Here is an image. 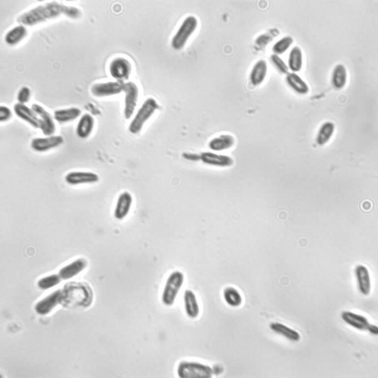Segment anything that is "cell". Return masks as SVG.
<instances>
[{"label": "cell", "mask_w": 378, "mask_h": 378, "mask_svg": "<svg viewBox=\"0 0 378 378\" xmlns=\"http://www.w3.org/2000/svg\"><path fill=\"white\" fill-rule=\"evenodd\" d=\"M133 203V197L128 191H124L118 196L114 210V216L117 220H123L128 215Z\"/></svg>", "instance_id": "5bb4252c"}, {"label": "cell", "mask_w": 378, "mask_h": 378, "mask_svg": "<svg viewBox=\"0 0 378 378\" xmlns=\"http://www.w3.org/2000/svg\"><path fill=\"white\" fill-rule=\"evenodd\" d=\"M341 316L345 323L358 330L367 331L370 324L366 317L350 311L342 312Z\"/></svg>", "instance_id": "44dd1931"}, {"label": "cell", "mask_w": 378, "mask_h": 378, "mask_svg": "<svg viewBox=\"0 0 378 378\" xmlns=\"http://www.w3.org/2000/svg\"><path fill=\"white\" fill-rule=\"evenodd\" d=\"M223 298L228 306L237 308L241 305L243 298L239 291L235 287L228 286L223 291Z\"/></svg>", "instance_id": "4dcf8cb0"}, {"label": "cell", "mask_w": 378, "mask_h": 378, "mask_svg": "<svg viewBox=\"0 0 378 378\" xmlns=\"http://www.w3.org/2000/svg\"><path fill=\"white\" fill-rule=\"evenodd\" d=\"M268 70L267 62L263 59L257 61L252 66L249 76L251 83L254 86L261 84L265 79Z\"/></svg>", "instance_id": "7402d4cb"}, {"label": "cell", "mask_w": 378, "mask_h": 378, "mask_svg": "<svg viewBox=\"0 0 378 378\" xmlns=\"http://www.w3.org/2000/svg\"><path fill=\"white\" fill-rule=\"evenodd\" d=\"M32 108L37 115L39 122V129L45 136L54 135L56 125L51 114L42 106L33 103Z\"/></svg>", "instance_id": "8fae6325"}, {"label": "cell", "mask_w": 378, "mask_h": 378, "mask_svg": "<svg viewBox=\"0 0 378 378\" xmlns=\"http://www.w3.org/2000/svg\"><path fill=\"white\" fill-rule=\"evenodd\" d=\"M81 114V111L79 108L72 107L55 111L54 118L59 123H65L76 120Z\"/></svg>", "instance_id": "f1b7e54d"}, {"label": "cell", "mask_w": 378, "mask_h": 378, "mask_svg": "<svg viewBox=\"0 0 378 378\" xmlns=\"http://www.w3.org/2000/svg\"><path fill=\"white\" fill-rule=\"evenodd\" d=\"M62 291L61 304L65 307L87 308L93 301V290L86 283L74 282L66 283Z\"/></svg>", "instance_id": "7a4b0ae2"}, {"label": "cell", "mask_w": 378, "mask_h": 378, "mask_svg": "<svg viewBox=\"0 0 378 378\" xmlns=\"http://www.w3.org/2000/svg\"><path fill=\"white\" fill-rule=\"evenodd\" d=\"M270 59L275 68L279 72L286 74L288 72V67L284 61L278 55L273 54Z\"/></svg>", "instance_id": "836d02e7"}, {"label": "cell", "mask_w": 378, "mask_h": 378, "mask_svg": "<svg viewBox=\"0 0 378 378\" xmlns=\"http://www.w3.org/2000/svg\"><path fill=\"white\" fill-rule=\"evenodd\" d=\"M183 302L187 316L191 319L197 318L200 314V308L196 295L192 290L188 289L184 291Z\"/></svg>", "instance_id": "ffe728a7"}, {"label": "cell", "mask_w": 378, "mask_h": 378, "mask_svg": "<svg viewBox=\"0 0 378 378\" xmlns=\"http://www.w3.org/2000/svg\"><path fill=\"white\" fill-rule=\"evenodd\" d=\"M124 83L118 81L101 82L94 84L91 89L92 94L96 97H103L120 94L123 92Z\"/></svg>", "instance_id": "30bf717a"}, {"label": "cell", "mask_w": 378, "mask_h": 378, "mask_svg": "<svg viewBox=\"0 0 378 378\" xmlns=\"http://www.w3.org/2000/svg\"><path fill=\"white\" fill-rule=\"evenodd\" d=\"M275 31L272 32H268L260 35L256 39V43L260 44V46H265L267 44H268L270 41H271L273 38L276 35V33H274Z\"/></svg>", "instance_id": "d590c367"}, {"label": "cell", "mask_w": 378, "mask_h": 378, "mask_svg": "<svg viewBox=\"0 0 378 378\" xmlns=\"http://www.w3.org/2000/svg\"><path fill=\"white\" fill-rule=\"evenodd\" d=\"M158 106L154 98L148 97L145 100L130 122L128 126L129 131L133 134L139 133Z\"/></svg>", "instance_id": "3957f363"}, {"label": "cell", "mask_w": 378, "mask_h": 378, "mask_svg": "<svg viewBox=\"0 0 378 378\" xmlns=\"http://www.w3.org/2000/svg\"><path fill=\"white\" fill-rule=\"evenodd\" d=\"M109 71L111 76L116 81L124 82V81L128 79L130 75L131 65L127 59L118 57L110 62Z\"/></svg>", "instance_id": "ba28073f"}, {"label": "cell", "mask_w": 378, "mask_h": 378, "mask_svg": "<svg viewBox=\"0 0 378 378\" xmlns=\"http://www.w3.org/2000/svg\"><path fill=\"white\" fill-rule=\"evenodd\" d=\"M27 34V30L25 26L20 24L7 32L4 37V40L7 44L14 45L22 40Z\"/></svg>", "instance_id": "f546056e"}, {"label": "cell", "mask_w": 378, "mask_h": 378, "mask_svg": "<svg viewBox=\"0 0 378 378\" xmlns=\"http://www.w3.org/2000/svg\"><path fill=\"white\" fill-rule=\"evenodd\" d=\"M63 14L70 18H76L80 15V11L75 6L53 1L32 8L21 14L17 21L24 26H33Z\"/></svg>", "instance_id": "6da1fadb"}, {"label": "cell", "mask_w": 378, "mask_h": 378, "mask_svg": "<svg viewBox=\"0 0 378 378\" xmlns=\"http://www.w3.org/2000/svg\"><path fill=\"white\" fill-rule=\"evenodd\" d=\"M62 299V289H58L39 301L35 305L34 310L39 315H47L58 304H61Z\"/></svg>", "instance_id": "7c38bea8"}, {"label": "cell", "mask_w": 378, "mask_h": 378, "mask_svg": "<svg viewBox=\"0 0 378 378\" xmlns=\"http://www.w3.org/2000/svg\"><path fill=\"white\" fill-rule=\"evenodd\" d=\"M197 26L198 20L195 16L189 15L185 17L172 38V47L175 50L182 49L196 30Z\"/></svg>", "instance_id": "8992f818"}, {"label": "cell", "mask_w": 378, "mask_h": 378, "mask_svg": "<svg viewBox=\"0 0 378 378\" xmlns=\"http://www.w3.org/2000/svg\"><path fill=\"white\" fill-rule=\"evenodd\" d=\"M235 139L229 133H223L212 138L208 143L210 151L221 153L227 151L234 145Z\"/></svg>", "instance_id": "e0dca14e"}, {"label": "cell", "mask_w": 378, "mask_h": 378, "mask_svg": "<svg viewBox=\"0 0 378 378\" xmlns=\"http://www.w3.org/2000/svg\"><path fill=\"white\" fill-rule=\"evenodd\" d=\"M199 160L205 165L219 168H227L233 164V159L228 155L213 152L205 151L199 154Z\"/></svg>", "instance_id": "9c48e42d"}, {"label": "cell", "mask_w": 378, "mask_h": 378, "mask_svg": "<svg viewBox=\"0 0 378 378\" xmlns=\"http://www.w3.org/2000/svg\"><path fill=\"white\" fill-rule=\"evenodd\" d=\"M269 327L275 333L289 341L298 342L300 339V334L297 331L283 323L278 322H272L270 323Z\"/></svg>", "instance_id": "4316f807"}, {"label": "cell", "mask_w": 378, "mask_h": 378, "mask_svg": "<svg viewBox=\"0 0 378 378\" xmlns=\"http://www.w3.org/2000/svg\"><path fill=\"white\" fill-rule=\"evenodd\" d=\"M61 280L58 274L49 275L39 279L37 285L40 289L47 290L58 285Z\"/></svg>", "instance_id": "d6a6232c"}, {"label": "cell", "mask_w": 378, "mask_h": 378, "mask_svg": "<svg viewBox=\"0 0 378 378\" xmlns=\"http://www.w3.org/2000/svg\"><path fill=\"white\" fill-rule=\"evenodd\" d=\"M31 96V91L30 89L24 86L21 88L17 94V100L18 103L26 104L27 103Z\"/></svg>", "instance_id": "e575fe53"}, {"label": "cell", "mask_w": 378, "mask_h": 378, "mask_svg": "<svg viewBox=\"0 0 378 378\" xmlns=\"http://www.w3.org/2000/svg\"><path fill=\"white\" fill-rule=\"evenodd\" d=\"M347 71L346 66L342 63L337 64L333 68L331 78V84L336 90L343 89L346 84Z\"/></svg>", "instance_id": "d4e9b609"}, {"label": "cell", "mask_w": 378, "mask_h": 378, "mask_svg": "<svg viewBox=\"0 0 378 378\" xmlns=\"http://www.w3.org/2000/svg\"><path fill=\"white\" fill-rule=\"evenodd\" d=\"M294 42L291 36H284L277 40L272 46L274 54L279 55L285 53L292 45Z\"/></svg>", "instance_id": "1f68e13d"}, {"label": "cell", "mask_w": 378, "mask_h": 378, "mask_svg": "<svg viewBox=\"0 0 378 378\" xmlns=\"http://www.w3.org/2000/svg\"><path fill=\"white\" fill-rule=\"evenodd\" d=\"M65 181L70 185L94 184L99 179L95 173L90 171H71L65 176Z\"/></svg>", "instance_id": "2e32d148"}, {"label": "cell", "mask_w": 378, "mask_h": 378, "mask_svg": "<svg viewBox=\"0 0 378 378\" xmlns=\"http://www.w3.org/2000/svg\"><path fill=\"white\" fill-rule=\"evenodd\" d=\"M94 126V117L90 114L85 113L80 118L77 125V135L82 139L88 138L92 133Z\"/></svg>", "instance_id": "cb8c5ba5"}, {"label": "cell", "mask_w": 378, "mask_h": 378, "mask_svg": "<svg viewBox=\"0 0 378 378\" xmlns=\"http://www.w3.org/2000/svg\"><path fill=\"white\" fill-rule=\"evenodd\" d=\"M176 372L180 378H210L214 374L210 366L188 360L180 362L177 366Z\"/></svg>", "instance_id": "5b68a950"}, {"label": "cell", "mask_w": 378, "mask_h": 378, "mask_svg": "<svg viewBox=\"0 0 378 378\" xmlns=\"http://www.w3.org/2000/svg\"><path fill=\"white\" fill-rule=\"evenodd\" d=\"M367 331H368L370 333H371L372 335H377L378 334V329L377 325L370 323L368 329Z\"/></svg>", "instance_id": "74e56055"}, {"label": "cell", "mask_w": 378, "mask_h": 378, "mask_svg": "<svg viewBox=\"0 0 378 378\" xmlns=\"http://www.w3.org/2000/svg\"><path fill=\"white\" fill-rule=\"evenodd\" d=\"M285 82L288 87L300 95H306L310 91L308 84L295 72H288L285 76Z\"/></svg>", "instance_id": "603a6c76"}, {"label": "cell", "mask_w": 378, "mask_h": 378, "mask_svg": "<svg viewBox=\"0 0 378 378\" xmlns=\"http://www.w3.org/2000/svg\"><path fill=\"white\" fill-rule=\"evenodd\" d=\"M125 93L124 116L126 119H130L136 109L139 98V89L135 83L128 81L124 83Z\"/></svg>", "instance_id": "52a82bcc"}, {"label": "cell", "mask_w": 378, "mask_h": 378, "mask_svg": "<svg viewBox=\"0 0 378 378\" xmlns=\"http://www.w3.org/2000/svg\"><path fill=\"white\" fill-rule=\"evenodd\" d=\"M355 274L359 292L364 296L368 295L371 289V282L369 271L365 265L356 266Z\"/></svg>", "instance_id": "ac0fdd59"}, {"label": "cell", "mask_w": 378, "mask_h": 378, "mask_svg": "<svg viewBox=\"0 0 378 378\" xmlns=\"http://www.w3.org/2000/svg\"><path fill=\"white\" fill-rule=\"evenodd\" d=\"M87 265L88 262L85 258H78L62 267L58 274L62 280H69L83 272Z\"/></svg>", "instance_id": "9a60e30c"}, {"label": "cell", "mask_w": 378, "mask_h": 378, "mask_svg": "<svg viewBox=\"0 0 378 378\" xmlns=\"http://www.w3.org/2000/svg\"><path fill=\"white\" fill-rule=\"evenodd\" d=\"M12 117V112L10 108L4 105L0 107V122H5Z\"/></svg>", "instance_id": "8d00e7d4"}, {"label": "cell", "mask_w": 378, "mask_h": 378, "mask_svg": "<svg viewBox=\"0 0 378 378\" xmlns=\"http://www.w3.org/2000/svg\"><path fill=\"white\" fill-rule=\"evenodd\" d=\"M13 110L19 118L32 127L39 128L38 118L32 107H28L25 104L17 103L14 105Z\"/></svg>", "instance_id": "d6986e66"}, {"label": "cell", "mask_w": 378, "mask_h": 378, "mask_svg": "<svg viewBox=\"0 0 378 378\" xmlns=\"http://www.w3.org/2000/svg\"><path fill=\"white\" fill-rule=\"evenodd\" d=\"M288 67L293 72L300 71L303 64V55L301 48L298 46H293L288 57Z\"/></svg>", "instance_id": "83f0119b"}, {"label": "cell", "mask_w": 378, "mask_h": 378, "mask_svg": "<svg viewBox=\"0 0 378 378\" xmlns=\"http://www.w3.org/2000/svg\"><path fill=\"white\" fill-rule=\"evenodd\" d=\"M335 130V126L331 121L322 123L317 132L315 141L319 146H324L332 139Z\"/></svg>", "instance_id": "484cf974"}, {"label": "cell", "mask_w": 378, "mask_h": 378, "mask_svg": "<svg viewBox=\"0 0 378 378\" xmlns=\"http://www.w3.org/2000/svg\"><path fill=\"white\" fill-rule=\"evenodd\" d=\"M63 142V137L59 135H52L45 137H36L31 143V148L38 152H45L58 147Z\"/></svg>", "instance_id": "4fadbf2b"}, {"label": "cell", "mask_w": 378, "mask_h": 378, "mask_svg": "<svg viewBox=\"0 0 378 378\" xmlns=\"http://www.w3.org/2000/svg\"><path fill=\"white\" fill-rule=\"evenodd\" d=\"M184 282V274L179 270L173 271L168 275L161 294L164 305L170 307L174 304Z\"/></svg>", "instance_id": "277c9868"}]
</instances>
